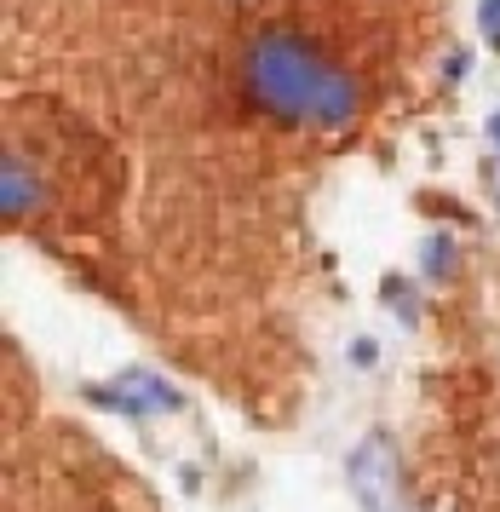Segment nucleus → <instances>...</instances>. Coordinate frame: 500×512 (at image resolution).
I'll return each mask as SVG.
<instances>
[{
	"label": "nucleus",
	"instance_id": "nucleus-1",
	"mask_svg": "<svg viewBox=\"0 0 500 512\" xmlns=\"http://www.w3.org/2000/svg\"><path fill=\"white\" fill-rule=\"evenodd\" d=\"M242 81H248L253 104H265L276 121H294V127H345L363 104L357 75H345L334 58H322L311 41H299L288 29L253 35Z\"/></svg>",
	"mask_w": 500,
	"mask_h": 512
},
{
	"label": "nucleus",
	"instance_id": "nucleus-2",
	"mask_svg": "<svg viewBox=\"0 0 500 512\" xmlns=\"http://www.w3.org/2000/svg\"><path fill=\"white\" fill-rule=\"evenodd\" d=\"M351 495L368 512H397V449L386 432H368L351 449Z\"/></svg>",
	"mask_w": 500,
	"mask_h": 512
},
{
	"label": "nucleus",
	"instance_id": "nucleus-3",
	"mask_svg": "<svg viewBox=\"0 0 500 512\" xmlns=\"http://www.w3.org/2000/svg\"><path fill=\"white\" fill-rule=\"evenodd\" d=\"M87 397L98 403V409H121V415H161V409L179 403V392H173L167 380H156V374H144V369L121 374L115 386H92Z\"/></svg>",
	"mask_w": 500,
	"mask_h": 512
},
{
	"label": "nucleus",
	"instance_id": "nucleus-4",
	"mask_svg": "<svg viewBox=\"0 0 500 512\" xmlns=\"http://www.w3.org/2000/svg\"><path fill=\"white\" fill-rule=\"evenodd\" d=\"M35 208H41V179H35V167L23 162L18 150H6V156H0V213L18 225V219H29Z\"/></svg>",
	"mask_w": 500,
	"mask_h": 512
},
{
	"label": "nucleus",
	"instance_id": "nucleus-5",
	"mask_svg": "<svg viewBox=\"0 0 500 512\" xmlns=\"http://www.w3.org/2000/svg\"><path fill=\"white\" fill-rule=\"evenodd\" d=\"M420 265H426V277H449L455 271V236H426V248H420Z\"/></svg>",
	"mask_w": 500,
	"mask_h": 512
},
{
	"label": "nucleus",
	"instance_id": "nucleus-6",
	"mask_svg": "<svg viewBox=\"0 0 500 512\" xmlns=\"http://www.w3.org/2000/svg\"><path fill=\"white\" fill-rule=\"evenodd\" d=\"M380 300H386L391 311L403 317V323H414V317H420V305H414V288H409L403 277H386V288H380Z\"/></svg>",
	"mask_w": 500,
	"mask_h": 512
},
{
	"label": "nucleus",
	"instance_id": "nucleus-7",
	"mask_svg": "<svg viewBox=\"0 0 500 512\" xmlns=\"http://www.w3.org/2000/svg\"><path fill=\"white\" fill-rule=\"evenodd\" d=\"M478 29L489 35V47H500V0H483L478 6Z\"/></svg>",
	"mask_w": 500,
	"mask_h": 512
},
{
	"label": "nucleus",
	"instance_id": "nucleus-8",
	"mask_svg": "<svg viewBox=\"0 0 500 512\" xmlns=\"http://www.w3.org/2000/svg\"><path fill=\"white\" fill-rule=\"evenodd\" d=\"M489 139L500 144V110H495V116H489Z\"/></svg>",
	"mask_w": 500,
	"mask_h": 512
},
{
	"label": "nucleus",
	"instance_id": "nucleus-9",
	"mask_svg": "<svg viewBox=\"0 0 500 512\" xmlns=\"http://www.w3.org/2000/svg\"><path fill=\"white\" fill-rule=\"evenodd\" d=\"M495 185H500V173H495Z\"/></svg>",
	"mask_w": 500,
	"mask_h": 512
}]
</instances>
